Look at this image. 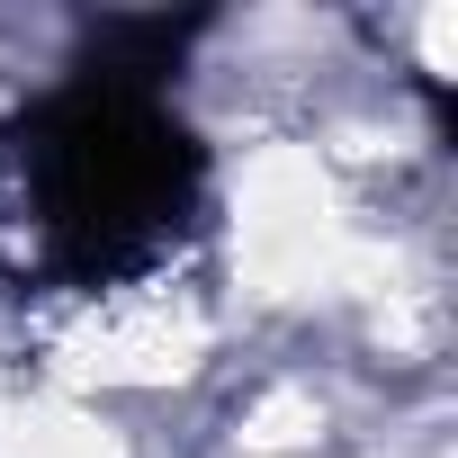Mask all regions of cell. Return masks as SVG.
<instances>
[{
    "instance_id": "1",
    "label": "cell",
    "mask_w": 458,
    "mask_h": 458,
    "mask_svg": "<svg viewBox=\"0 0 458 458\" xmlns=\"http://www.w3.org/2000/svg\"><path fill=\"white\" fill-rule=\"evenodd\" d=\"M207 225V144L162 72L81 55L0 126V270L28 288H126Z\"/></svg>"
}]
</instances>
